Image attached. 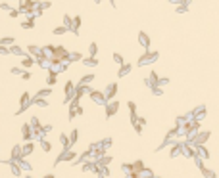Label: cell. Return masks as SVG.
<instances>
[{
  "instance_id": "6da1fadb",
  "label": "cell",
  "mask_w": 219,
  "mask_h": 178,
  "mask_svg": "<svg viewBox=\"0 0 219 178\" xmlns=\"http://www.w3.org/2000/svg\"><path fill=\"white\" fill-rule=\"evenodd\" d=\"M117 92V84L115 82H112L108 86V90H106V96H104V98H113V94H115Z\"/></svg>"
},
{
  "instance_id": "7a4b0ae2",
  "label": "cell",
  "mask_w": 219,
  "mask_h": 178,
  "mask_svg": "<svg viewBox=\"0 0 219 178\" xmlns=\"http://www.w3.org/2000/svg\"><path fill=\"white\" fill-rule=\"evenodd\" d=\"M117 107H119V103H117V102H112V103L108 106V111H106V115H108V117H112L113 113L117 111Z\"/></svg>"
},
{
  "instance_id": "3957f363",
  "label": "cell",
  "mask_w": 219,
  "mask_h": 178,
  "mask_svg": "<svg viewBox=\"0 0 219 178\" xmlns=\"http://www.w3.org/2000/svg\"><path fill=\"white\" fill-rule=\"evenodd\" d=\"M139 40H140V44H142L144 48H148V44H150V38H148V36H146L144 33H140V35H139Z\"/></svg>"
},
{
  "instance_id": "277c9868",
  "label": "cell",
  "mask_w": 219,
  "mask_h": 178,
  "mask_svg": "<svg viewBox=\"0 0 219 178\" xmlns=\"http://www.w3.org/2000/svg\"><path fill=\"white\" fill-rule=\"evenodd\" d=\"M91 94H92V100H96V102H102V103L106 102V98H104L100 92H91Z\"/></svg>"
},
{
  "instance_id": "5b68a950",
  "label": "cell",
  "mask_w": 219,
  "mask_h": 178,
  "mask_svg": "<svg viewBox=\"0 0 219 178\" xmlns=\"http://www.w3.org/2000/svg\"><path fill=\"white\" fill-rule=\"evenodd\" d=\"M66 92H67V98L66 100H69L71 96H73V82H67L66 84Z\"/></svg>"
},
{
  "instance_id": "8992f818",
  "label": "cell",
  "mask_w": 219,
  "mask_h": 178,
  "mask_svg": "<svg viewBox=\"0 0 219 178\" xmlns=\"http://www.w3.org/2000/svg\"><path fill=\"white\" fill-rule=\"evenodd\" d=\"M208 136H210V132H204V134H200V136H198V138H196V142H198V144H204Z\"/></svg>"
},
{
  "instance_id": "52a82bcc",
  "label": "cell",
  "mask_w": 219,
  "mask_h": 178,
  "mask_svg": "<svg viewBox=\"0 0 219 178\" xmlns=\"http://www.w3.org/2000/svg\"><path fill=\"white\" fill-rule=\"evenodd\" d=\"M202 171H204V176H206V178H215V174H213L212 171H208V169H206L204 165H202Z\"/></svg>"
},
{
  "instance_id": "ba28073f",
  "label": "cell",
  "mask_w": 219,
  "mask_h": 178,
  "mask_svg": "<svg viewBox=\"0 0 219 178\" xmlns=\"http://www.w3.org/2000/svg\"><path fill=\"white\" fill-rule=\"evenodd\" d=\"M85 65H96V59L94 58H88V59H83Z\"/></svg>"
},
{
  "instance_id": "9c48e42d",
  "label": "cell",
  "mask_w": 219,
  "mask_h": 178,
  "mask_svg": "<svg viewBox=\"0 0 219 178\" xmlns=\"http://www.w3.org/2000/svg\"><path fill=\"white\" fill-rule=\"evenodd\" d=\"M92 79H94V75H87V77H83V80H81V84H87V82H91Z\"/></svg>"
},
{
  "instance_id": "30bf717a",
  "label": "cell",
  "mask_w": 219,
  "mask_h": 178,
  "mask_svg": "<svg viewBox=\"0 0 219 178\" xmlns=\"http://www.w3.org/2000/svg\"><path fill=\"white\" fill-rule=\"evenodd\" d=\"M156 80H158V75H156V73H150V84H156Z\"/></svg>"
},
{
  "instance_id": "8fae6325",
  "label": "cell",
  "mask_w": 219,
  "mask_h": 178,
  "mask_svg": "<svg viewBox=\"0 0 219 178\" xmlns=\"http://www.w3.org/2000/svg\"><path fill=\"white\" fill-rule=\"evenodd\" d=\"M96 48H98V46L92 42V44H91V50H88V52H91V56H96Z\"/></svg>"
},
{
  "instance_id": "7c38bea8",
  "label": "cell",
  "mask_w": 219,
  "mask_h": 178,
  "mask_svg": "<svg viewBox=\"0 0 219 178\" xmlns=\"http://www.w3.org/2000/svg\"><path fill=\"white\" fill-rule=\"evenodd\" d=\"M77 142V130H73L71 132V140H69V144H75Z\"/></svg>"
},
{
  "instance_id": "4fadbf2b",
  "label": "cell",
  "mask_w": 219,
  "mask_h": 178,
  "mask_svg": "<svg viewBox=\"0 0 219 178\" xmlns=\"http://www.w3.org/2000/svg\"><path fill=\"white\" fill-rule=\"evenodd\" d=\"M23 65H25V67H31V65H33V59L25 58V59H23Z\"/></svg>"
},
{
  "instance_id": "5bb4252c",
  "label": "cell",
  "mask_w": 219,
  "mask_h": 178,
  "mask_svg": "<svg viewBox=\"0 0 219 178\" xmlns=\"http://www.w3.org/2000/svg\"><path fill=\"white\" fill-rule=\"evenodd\" d=\"M48 82H50V84L56 82V73H50V77H48Z\"/></svg>"
},
{
  "instance_id": "9a60e30c",
  "label": "cell",
  "mask_w": 219,
  "mask_h": 178,
  "mask_svg": "<svg viewBox=\"0 0 219 178\" xmlns=\"http://www.w3.org/2000/svg\"><path fill=\"white\" fill-rule=\"evenodd\" d=\"M60 140H62V144H64V145H67V144H69V140H67V136H66V134H62V136H60Z\"/></svg>"
},
{
  "instance_id": "2e32d148",
  "label": "cell",
  "mask_w": 219,
  "mask_h": 178,
  "mask_svg": "<svg viewBox=\"0 0 219 178\" xmlns=\"http://www.w3.org/2000/svg\"><path fill=\"white\" fill-rule=\"evenodd\" d=\"M27 102H29V96L23 94V98H21V106H27Z\"/></svg>"
},
{
  "instance_id": "e0dca14e",
  "label": "cell",
  "mask_w": 219,
  "mask_h": 178,
  "mask_svg": "<svg viewBox=\"0 0 219 178\" xmlns=\"http://www.w3.org/2000/svg\"><path fill=\"white\" fill-rule=\"evenodd\" d=\"M113 59H115V62H117V63H123V58H121V56H119V54H113Z\"/></svg>"
},
{
  "instance_id": "ac0fdd59",
  "label": "cell",
  "mask_w": 219,
  "mask_h": 178,
  "mask_svg": "<svg viewBox=\"0 0 219 178\" xmlns=\"http://www.w3.org/2000/svg\"><path fill=\"white\" fill-rule=\"evenodd\" d=\"M200 155H202V157H210V153H208V149H204V148H200Z\"/></svg>"
},
{
  "instance_id": "d6986e66",
  "label": "cell",
  "mask_w": 219,
  "mask_h": 178,
  "mask_svg": "<svg viewBox=\"0 0 219 178\" xmlns=\"http://www.w3.org/2000/svg\"><path fill=\"white\" fill-rule=\"evenodd\" d=\"M127 71H129V65H125V67H123V69H121V71H119V75H121V77H123V75H125V73H127Z\"/></svg>"
},
{
  "instance_id": "ffe728a7",
  "label": "cell",
  "mask_w": 219,
  "mask_h": 178,
  "mask_svg": "<svg viewBox=\"0 0 219 178\" xmlns=\"http://www.w3.org/2000/svg\"><path fill=\"white\" fill-rule=\"evenodd\" d=\"M42 148H44V149H46V151H48V149H50V144H48V142H42Z\"/></svg>"
},
{
  "instance_id": "44dd1931",
  "label": "cell",
  "mask_w": 219,
  "mask_h": 178,
  "mask_svg": "<svg viewBox=\"0 0 219 178\" xmlns=\"http://www.w3.org/2000/svg\"><path fill=\"white\" fill-rule=\"evenodd\" d=\"M46 178H54V176H46Z\"/></svg>"
}]
</instances>
